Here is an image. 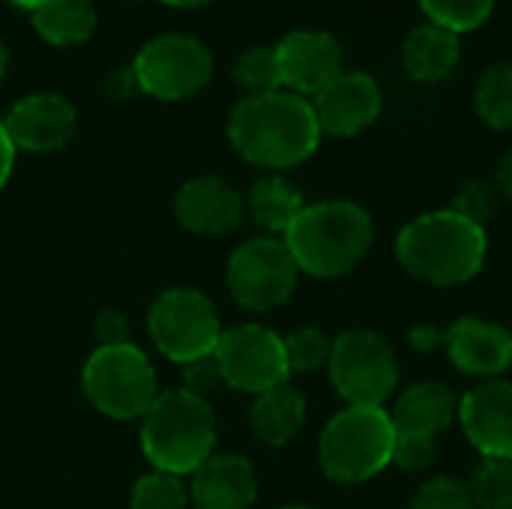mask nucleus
Instances as JSON below:
<instances>
[{"instance_id": "obj_21", "label": "nucleus", "mask_w": 512, "mask_h": 509, "mask_svg": "<svg viewBox=\"0 0 512 509\" xmlns=\"http://www.w3.org/2000/svg\"><path fill=\"white\" fill-rule=\"evenodd\" d=\"M306 423V399L297 387L279 384L255 396L249 408V429L267 447H285Z\"/></svg>"}, {"instance_id": "obj_3", "label": "nucleus", "mask_w": 512, "mask_h": 509, "mask_svg": "<svg viewBox=\"0 0 512 509\" xmlns=\"http://www.w3.org/2000/svg\"><path fill=\"white\" fill-rule=\"evenodd\" d=\"M282 240L300 273L315 279H339L369 255L375 225L372 216L354 201H321L306 204Z\"/></svg>"}, {"instance_id": "obj_6", "label": "nucleus", "mask_w": 512, "mask_h": 509, "mask_svg": "<svg viewBox=\"0 0 512 509\" xmlns=\"http://www.w3.org/2000/svg\"><path fill=\"white\" fill-rule=\"evenodd\" d=\"M81 387L102 417L123 423L141 420L162 393L153 363L132 342L96 348L81 369Z\"/></svg>"}, {"instance_id": "obj_27", "label": "nucleus", "mask_w": 512, "mask_h": 509, "mask_svg": "<svg viewBox=\"0 0 512 509\" xmlns=\"http://www.w3.org/2000/svg\"><path fill=\"white\" fill-rule=\"evenodd\" d=\"M474 509H512V462L483 459L468 480Z\"/></svg>"}, {"instance_id": "obj_19", "label": "nucleus", "mask_w": 512, "mask_h": 509, "mask_svg": "<svg viewBox=\"0 0 512 509\" xmlns=\"http://www.w3.org/2000/svg\"><path fill=\"white\" fill-rule=\"evenodd\" d=\"M390 420L396 432L438 438L444 429H450L459 420V396L441 381L411 384L396 396L390 408Z\"/></svg>"}, {"instance_id": "obj_37", "label": "nucleus", "mask_w": 512, "mask_h": 509, "mask_svg": "<svg viewBox=\"0 0 512 509\" xmlns=\"http://www.w3.org/2000/svg\"><path fill=\"white\" fill-rule=\"evenodd\" d=\"M138 90V81H135V72H132V66L126 69V72H114L111 75V81H108V93L111 96H132Z\"/></svg>"}, {"instance_id": "obj_38", "label": "nucleus", "mask_w": 512, "mask_h": 509, "mask_svg": "<svg viewBox=\"0 0 512 509\" xmlns=\"http://www.w3.org/2000/svg\"><path fill=\"white\" fill-rule=\"evenodd\" d=\"M495 186H498V192L512 204V150L504 153V159L498 165V183Z\"/></svg>"}, {"instance_id": "obj_33", "label": "nucleus", "mask_w": 512, "mask_h": 509, "mask_svg": "<svg viewBox=\"0 0 512 509\" xmlns=\"http://www.w3.org/2000/svg\"><path fill=\"white\" fill-rule=\"evenodd\" d=\"M180 369H183V390H189V393H195L201 399H207L216 387H225L213 354L201 357V360H192V363H186Z\"/></svg>"}, {"instance_id": "obj_42", "label": "nucleus", "mask_w": 512, "mask_h": 509, "mask_svg": "<svg viewBox=\"0 0 512 509\" xmlns=\"http://www.w3.org/2000/svg\"><path fill=\"white\" fill-rule=\"evenodd\" d=\"M282 509H315V507H309V504H285Z\"/></svg>"}, {"instance_id": "obj_5", "label": "nucleus", "mask_w": 512, "mask_h": 509, "mask_svg": "<svg viewBox=\"0 0 512 509\" xmlns=\"http://www.w3.org/2000/svg\"><path fill=\"white\" fill-rule=\"evenodd\" d=\"M396 426L387 408L348 405L321 432L318 459L333 483L354 486L393 465Z\"/></svg>"}, {"instance_id": "obj_29", "label": "nucleus", "mask_w": 512, "mask_h": 509, "mask_svg": "<svg viewBox=\"0 0 512 509\" xmlns=\"http://www.w3.org/2000/svg\"><path fill=\"white\" fill-rule=\"evenodd\" d=\"M330 351H333V339L318 330V327H300L291 336H285V357L291 366V375H309L318 372L330 363Z\"/></svg>"}, {"instance_id": "obj_36", "label": "nucleus", "mask_w": 512, "mask_h": 509, "mask_svg": "<svg viewBox=\"0 0 512 509\" xmlns=\"http://www.w3.org/2000/svg\"><path fill=\"white\" fill-rule=\"evenodd\" d=\"M12 165H15V147H12V141L6 135V126L0 120V189L6 186V180L12 174Z\"/></svg>"}, {"instance_id": "obj_11", "label": "nucleus", "mask_w": 512, "mask_h": 509, "mask_svg": "<svg viewBox=\"0 0 512 509\" xmlns=\"http://www.w3.org/2000/svg\"><path fill=\"white\" fill-rule=\"evenodd\" d=\"M213 357L222 372V384L237 393L261 396L291 378L285 339L264 324H237L222 330Z\"/></svg>"}, {"instance_id": "obj_12", "label": "nucleus", "mask_w": 512, "mask_h": 509, "mask_svg": "<svg viewBox=\"0 0 512 509\" xmlns=\"http://www.w3.org/2000/svg\"><path fill=\"white\" fill-rule=\"evenodd\" d=\"M273 48L282 87L297 96H318L345 72L342 42L327 30H291Z\"/></svg>"}, {"instance_id": "obj_8", "label": "nucleus", "mask_w": 512, "mask_h": 509, "mask_svg": "<svg viewBox=\"0 0 512 509\" xmlns=\"http://www.w3.org/2000/svg\"><path fill=\"white\" fill-rule=\"evenodd\" d=\"M327 369L336 393L348 405L384 408L396 396V351L375 330H345L336 336Z\"/></svg>"}, {"instance_id": "obj_20", "label": "nucleus", "mask_w": 512, "mask_h": 509, "mask_svg": "<svg viewBox=\"0 0 512 509\" xmlns=\"http://www.w3.org/2000/svg\"><path fill=\"white\" fill-rule=\"evenodd\" d=\"M462 57V39L459 33L438 27L432 21L414 27L402 45V66L411 81L417 84H435L444 81Z\"/></svg>"}, {"instance_id": "obj_25", "label": "nucleus", "mask_w": 512, "mask_h": 509, "mask_svg": "<svg viewBox=\"0 0 512 509\" xmlns=\"http://www.w3.org/2000/svg\"><path fill=\"white\" fill-rule=\"evenodd\" d=\"M234 81L246 96H264V93L285 90L282 75H279L276 48L258 45V48L243 51L234 63Z\"/></svg>"}, {"instance_id": "obj_9", "label": "nucleus", "mask_w": 512, "mask_h": 509, "mask_svg": "<svg viewBox=\"0 0 512 509\" xmlns=\"http://www.w3.org/2000/svg\"><path fill=\"white\" fill-rule=\"evenodd\" d=\"M297 264L282 237H252L240 243L225 270L228 291L237 306L249 312H273L297 288Z\"/></svg>"}, {"instance_id": "obj_23", "label": "nucleus", "mask_w": 512, "mask_h": 509, "mask_svg": "<svg viewBox=\"0 0 512 509\" xmlns=\"http://www.w3.org/2000/svg\"><path fill=\"white\" fill-rule=\"evenodd\" d=\"M33 30L57 48L81 45L96 30V9L90 0H42L30 9Z\"/></svg>"}, {"instance_id": "obj_35", "label": "nucleus", "mask_w": 512, "mask_h": 509, "mask_svg": "<svg viewBox=\"0 0 512 509\" xmlns=\"http://www.w3.org/2000/svg\"><path fill=\"white\" fill-rule=\"evenodd\" d=\"M408 342H411L414 351L432 354V351H438L444 345V330H438L435 324H417V327H411Z\"/></svg>"}, {"instance_id": "obj_22", "label": "nucleus", "mask_w": 512, "mask_h": 509, "mask_svg": "<svg viewBox=\"0 0 512 509\" xmlns=\"http://www.w3.org/2000/svg\"><path fill=\"white\" fill-rule=\"evenodd\" d=\"M243 201H246V213L252 216V222L258 228H264L270 237H276V234L285 237V231L294 225V219L306 210L303 192L279 174L255 180Z\"/></svg>"}, {"instance_id": "obj_30", "label": "nucleus", "mask_w": 512, "mask_h": 509, "mask_svg": "<svg viewBox=\"0 0 512 509\" xmlns=\"http://www.w3.org/2000/svg\"><path fill=\"white\" fill-rule=\"evenodd\" d=\"M498 201H501L498 186L489 183V180L474 177V180H465L459 186L450 210H456L459 216H465V219H471V222H477V225L486 228V222L498 213Z\"/></svg>"}, {"instance_id": "obj_15", "label": "nucleus", "mask_w": 512, "mask_h": 509, "mask_svg": "<svg viewBox=\"0 0 512 509\" xmlns=\"http://www.w3.org/2000/svg\"><path fill=\"white\" fill-rule=\"evenodd\" d=\"M465 438L483 459L512 462V381H483L459 399Z\"/></svg>"}, {"instance_id": "obj_24", "label": "nucleus", "mask_w": 512, "mask_h": 509, "mask_svg": "<svg viewBox=\"0 0 512 509\" xmlns=\"http://www.w3.org/2000/svg\"><path fill=\"white\" fill-rule=\"evenodd\" d=\"M474 105L480 120L489 129L498 132H510L512 129V60L492 63L480 81H477V93H474Z\"/></svg>"}, {"instance_id": "obj_14", "label": "nucleus", "mask_w": 512, "mask_h": 509, "mask_svg": "<svg viewBox=\"0 0 512 509\" xmlns=\"http://www.w3.org/2000/svg\"><path fill=\"white\" fill-rule=\"evenodd\" d=\"M3 126L15 150L51 153L72 141L78 114L75 105L60 93H30L9 108Z\"/></svg>"}, {"instance_id": "obj_39", "label": "nucleus", "mask_w": 512, "mask_h": 509, "mask_svg": "<svg viewBox=\"0 0 512 509\" xmlns=\"http://www.w3.org/2000/svg\"><path fill=\"white\" fill-rule=\"evenodd\" d=\"M159 3H168V6H177V9H192V6H207L210 0H159Z\"/></svg>"}, {"instance_id": "obj_2", "label": "nucleus", "mask_w": 512, "mask_h": 509, "mask_svg": "<svg viewBox=\"0 0 512 509\" xmlns=\"http://www.w3.org/2000/svg\"><path fill=\"white\" fill-rule=\"evenodd\" d=\"M486 252V228L450 207L411 219L396 237V258L402 270L435 288L471 282L483 270Z\"/></svg>"}, {"instance_id": "obj_17", "label": "nucleus", "mask_w": 512, "mask_h": 509, "mask_svg": "<svg viewBox=\"0 0 512 509\" xmlns=\"http://www.w3.org/2000/svg\"><path fill=\"white\" fill-rule=\"evenodd\" d=\"M174 216L192 234L225 237L243 222L246 201L222 177H195L180 186L174 198Z\"/></svg>"}, {"instance_id": "obj_18", "label": "nucleus", "mask_w": 512, "mask_h": 509, "mask_svg": "<svg viewBox=\"0 0 512 509\" xmlns=\"http://www.w3.org/2000/svg\"><path fill=\"white\" fill-rule=\"evenodd\" d=\"M258 498V474L249 459L237 453H213L189 486L195 509H249Z\"/></svg>"}, {"instance_id": "obj_16", "label": "nucleus", "mask_w": 512, "mask_h": 509, "mask_svg": "<svg viewBox=\"0 0 512 509\" xmlns=\"http://www.w3.org/2000/svg\"><path fill=\"white\" fill-rule=\"evenodd\" d=\"M450 363L471 378L495 381L512 369V333L483 318H459L444 330Z\"/></svg>"}, {"instance_id": "obj_4", "label": "nucleus", "mask_w": 512, "mask_h": 509, "mask_svg": "<svg viewBox=\"0 0 512 509\" xmlns=\"http://www.w3.org/2000/svg\"><path fill=\"white\" fill-rule=\"evenodd\" d=\"M141 453L153 471L195 474L216 453V414L210 402L183 387L162 390L141 417Z\"/></svg>"}, {"instance_id": "obj_34", "label": "nucleus", "mask_w": 512, "mask_h": 509, "mask_svg": "<svg viewBox=\"0 0 512 509\" xmlns=\"http://www.w3.org/2000/svg\"><path fill=\"white\" fill-rule=\"evenodd\" d=\"M93 333H96V339H99V348L126 345V342H129V318H126L120 309H105V312L96 318Z\"/></svg>"}, {"instance_id": "obj_26", "label": "nucleus", "mask_w": 512, "mask_h": 509, "mask_svg": "<svg viewBox=\"0 0 512 509\" xmlns=\"http://www.w3.org/2000/svg\"><path fill=\"white\" fill-rule=\"evenodd\" d=\"M417 3L432 24L462 36L483 27L492 18L498 0H417Z\"/></svg>"}, {"instance_id": "obj_40", "label": "nucleus", "mask_w": 512, "mask_h": 509, "mask_svg": "<svg viewBox=\"0 0 512 509\" xmlns=\"http://www.w3.org/2000/svg\"><path fill=\"white\" fill-rule=\"evenodd\" d=\"M6 45H3V39H0V81H3V75H6Z\"/></svg>"}, {"instance_id": "obj_1", "label": "nucleus", "mask_w": 512, "mask_h": 509, "mask_svg": "<svg viewBox=\"0 0 512 509\" xmlns=\"http://www.w3.org/2000/svg\"><path fill=\"white\" fill-rule=\"evenodd\" d=\"M231 147L252 165L285 171L303 165L321 144V126L306 96L276 90L246 96L228 117Z\"/></svg>"}, {"instance_id": "obj_32", "label": "nucleus", "mask_w": 512, "mask_h": 509, "mask_svg": "<svg viewBox=\"0 0 512 509\" xmlns=\"http://www.w3.org/2000/svg\"><path fill=\"white\" fill-rule=\"evenodd\" d=\"M438 459V438L429 435H408V432H396V444H393V465L408 471V474H420L429 471Z\"/></svg>"}, {"instance_id": "obj_28", "label": "nucleus", "mask_w": 512, "mask_h": 509, "mask_svg": "<svg viewBox=\"0 0 512 509\" xmlns=\"http://www.w3.org/2000/svg\"><path fill=\"white\" fill-rule=\"evenodd\" d=\"M189 504L186 483L165 471L141 474L129 492V509H189Z\"/></svg>"}, {"instance_id": "obj_31", "label": "nucleus", "mask_w": 512, "mask_h": 509, "mask_svg": "<svg viewBox=\"0 0 512 509\" xmlns=\"http://www.w3.org/2000/svg\"><path fill=\"white\" fill-rule=\"evenodd\" d=\"M411 509H474L468 483L459 477H435L420 486Z\"/></svg>"}, {"instance_id": "obj_10", "label": "nucleus", "mask_w": 512, "mask_h": 509, "mask_svg": "<svg viewBox=\"0 0 512 509\" xmlns=\"http://www.w3.org/2000/svg\"><path fill=\"white\" fill-rule=\"evenodd\" d=\"M132 72L141 93L177 102L195 96L210 81L213 57L210 48L189 33H162L135 54Z\"/></svg>"}, {"instance_id": "obj_41", "label": "nucleus", "mask_w": 512, "mask_h": 509, "mask_svg": "<svg viewBox=\"0 0 512 509\" xmlns=\"http://www.w3.org/2000/svg\"><path fill=\"white\" fill-rule=\"evenodd\" d=\"M9 3H15V6H21V9H27V12H30V9H33V6H39L42 0H9Z\"/></svg>"}, {"instance_id": "obj_7", "label": "nucleus", "mask_w": 512, "mask_h": 509, "mask_svg": "<svg viewBox=\"0 0 512 509\" xmlns=\"http://www.w3.org/2000/svg\"><path fill=\"white\" fill-rule=\"evenodd\" d=\"M147 333L162 357L186 366L216 351L222 321L207 294L195 288H168L147 312Z\"/></svg>"}, {"instance_id": "obj_13", "label": "nucleus", "mask_w": 512, "mask_h": 509, "mask_svg": "<svg viewBox=\"0 0 512 509\" xmlns=\"http://www.w3.org/2000/svg\"><path fill=\"white\" fill-rule=\"evenodd\" d=\"M321 135L354 138L369 129L384 108V93L369 72L345 69L336 81H330L312 102Z\"/></svg>"}]
</instances>
